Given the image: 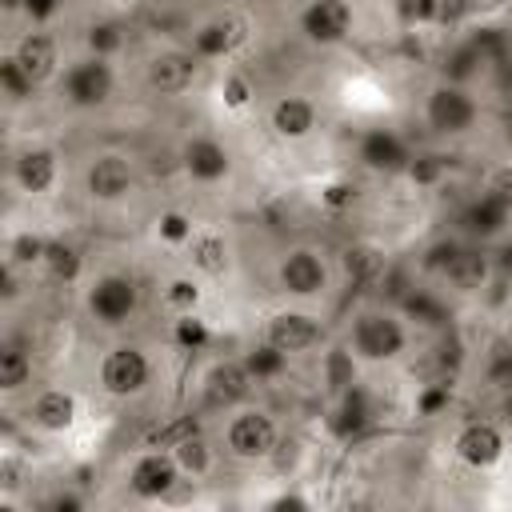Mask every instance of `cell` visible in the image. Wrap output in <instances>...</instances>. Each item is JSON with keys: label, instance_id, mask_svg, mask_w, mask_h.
Here are the masks:
<instances>
[{"label": "cell", "instance_id": "cell-1", "mask_svg": "<svg viewBox=\"0 0 512 512\" xmlns=\"http://www.w3.org/2000/svg\"><path fill=\"white\" fill-rule=\"evenodd\" d=\"M412 344V324L396 304H364L348 316L344 348L360 364H396Z\"/></svg>", "mask_w": 512, "mask_h": 512}, {"label": "cell", "instance_id": "cell-2", "mask_svg": "<svg viewBox=\"0 0 512 512\" xmlns=\"http://www.w3.org/2000/svg\"><path fill=\"white\" fill-rule=\"evenodd\" d=\"M420 120L436 140H464L480 128V96L468 84L436 80L420 100Z\"/></svg>", "mask_w": 512, "mask_h": 512}, {"label": "cell", "instance_id": "cell-3", "mask_svg": "<svg viewBox=\"0 0 512 512\" xmlns=\"http://www.w3.org/2000/svg\"><path fill=\"white\" fill-rule=\"evenodd\" d=\"M56 96L76 108V112H100L112 104L116 96V64L112 56H96V52H84L76 60L64 64L60 80H56Z\"/></svg>", "mask_w": 512, "mask_h": 512}, {"label": "cell", "instance_id": "cell-4", "mask_svg": "<svg viewBox=\"0 0 512 512\" xmlns=\"http://www.w3.org/2000/svg\"><path fill=\"white\" fill-rule=\"evenodd\" d=\"M152 376H156V364L148 356L144 344H132V340H120L112 344L100 364H96V384L104 396L112 400H136L152 388Z\"/></svg>", "mask_w": 512, "mask_h": 512}, {"label": "cell", "instance_id": "cell-5", "mask_svg": "<svg viewBox=\"0 0 512 512\" xmlns=\"http://www.w3.org/2000/svg\"><path fill=\"white\" fill-rule=\"evenodd\" d=\"M280 448V424L268 408L240 404L224 420V452L240 464H264Z\"/></svg>", "mask_w": 512, "mask_h": 512}, {"label": "cell", "instance_id": "cell-6", "mask_svg": "<svg viewBox=\"0 0 512 512\" xmlns=\"http://www.w3.org/2000/svg\"><path fill=\"white\" fill-rule=\"evenodd\" d=\"M84 312L100 328H124L140 312V284L128 272H96L84 284Z\"/></svg>", "mask_w": 512, "mask_h": 512}, {"label": "cell", "instance_id": "cell-7", "mask_svg": "<svg viewBox=\"0 0 512 512\" xmlns=\"http://www.w3.org/2000/svg\"><path fill=\"white\" fill-rule=\"evenodd\" d=\"M272 280H276V292L288 296V300H320L328 292V284H332V268H328L320 248L292 244V248H284L276 256Z\"/></svg>", "mask_w": 512, "mask_h": 512}, {"label": "cell", "instance_id": "cell-8", "mask_svg": "<svg viewBox=\"0 0 512 512\" xmlns=\"http://www.w3.org/2000/svg\"><path fill=\"white\" fill-rule=\"evenodd\" d=\"M252 388H256V376H252L244 356H216L200 372V408L228 416L232 408L248 404Z\"/></svg>", "mask_w": 512, "mask_h": 512}, {"label": "cell", "instance_id": "cell-9", "mask_svg": "<svg viewBox=\"0 0 512 512\" xmlns=\"http://www.w3.org/2000/svg\"><path fill=\"white\" fill-rule=\"evenodd\" d=\"M80 184H84V196L92 204H124L136 192V160L128 152H116V148L92 152Z\"/></svg>", "mask_w": 512, "mask_h": 512}, {"label": "cell", "instance_id": "cell-10", "mask_svg": "<svg viewBox=\"0 0 512 512\" xmlns=\"http://www.w3.org/2000/svg\"><path fill=\"white\" fill-rule=\"evenodd\" d=\"M448 448H452L456 464H464L472 472H488V468H496L508 456V432H504L500 420L472 416V420H464L452 432V444Z\"/></svg>", "mask_w": 512, "mask_h": 512}, {"label": "cell", "instance_id": "cell-11", "mask_svg": "<svg viewBox=\"0 0 512 512\" xmlns=\"http://www.w3.org/2000/svg\"><path fill=\"white\" fill-rule=\"evenodd\" d=\"M260 340L292 360V356H304V352L324 344V320L308 308H276V312L264 316Z\"/></svg>", "mask_w": 512, "mask_h": 512}, {"label": "cell", "instance_id": "cell-12", "mask_svg": "<svg viewBox=\"0 0 512 512\" xmlns=\"http://www.w3.org/2000/svg\"><path fill=\"white\" fill-rule=\"evenodd\" d=\"M356 28V8L352 0H308L296 8V32L312 48H336L352 36Z\"/></svg>", "mask_w": 512, "mask_h": 512}, {"label": "cell", "instance_id": "cell-13", "mask_svg": "<svg viewBox=\"0 0 512 512\" xmlns=\"http://www.w3.org/2000/svg\"><path fill=\"white\" fill-rule=\"evenodd\" d=\"M180 480L184 472L168 448H140L124 472V484L136 500H168Z\"/></svg>", "mask_w": 512, "mask_h": 512}, {"label": "cell", "instance_id": "cell-14", "mask_svg": "<svg viewBox=\"0 0 512 512\" xmlns=\"http://www.w3.org/2000/svg\"><path fill=\"white\" fill-rule=\"evenodd\" d=\"M200 56L192 48H160L144 60L140 68V80L152 96H184L192 84H196V72H200Z\"/></svg>", "mask_w": 512, "mask_h": 512}, {"label": "cell", "instance_id": "cell-15", "mask_svg": "<svg viewBox=\"0 0 512 512\" xmlns=\"http://www.w3.org/2000/svg\"><path fill=\"white\" fill-rule=\"evenodd\" d=\"M180 172L200 188H216L232 176V148L212 132H192L180 144Z\"/></svg>", "mask_w": 512, "mask_h": 512}, {"label": "cell", "instance_id": "cell-16", "mask_svg": "<svg viewBox=\"0 0 512 512\" xmlns=\"http://www.w3.org/2000/svg\"><path fill=\"white\" fill-rule=\"evenodd\" d=\"M248 36H252L248 16H240V12H216V16H208L204 24L192 28L188 48L200 60H228V56H236L248 44Z\"/></svg>", "mask_w": 512, "mask_h": 512}, {"label": "cell", "instance_id": "cell-17", "mask_svg": "<svg viewBox=\"0 0 512 512\" xmlns=\"http://www.w3.org/2000/svg\"><path fill=\"white\" fill-rule=\"evenodd\" d=\"M8 52L16 56V64L28 72V80H32L36 88L56 84L60 72H64V64H60V40H56V32H48L44 24H32L28 32H20Z\"/></svg>", "mask_w": 512, "mask_h": 512}, {"label": "cell", "instance_id": "cell-18", "mask_svg": "<svg viewBox=\"0 0 512 512\" xmlns=\"http://www.w3.org/2000/svg\"><path fill=\"white\" fill-rule=\"evenodd\" d=\"M60 152L52 144H28L12 156V184L20 196L28 200H40V196H52L56 184H60Z\"/></svg>", "mask_w": 512, "mask_h": 512}, {"label": "cell", "instance_id": "cell-19", "mask_svg": "<svg viewBox=\"0 0 512 512\" xmlns=\"http://www.w3.org/2000/svg\"><path fill=\"white\" fill-rule=\"evenodd\" d=\"M356 160L360 168L376 172V176H404L412 164V148L396 128H364L356 140Z\"/></svg>", "mask_w": 512, "mask_h": 512}, {"label": "cell", "instance_id": "cell-20", "mask_svg": "<svg viewBox=\"0 0 512 512\" xmlns=\"http://www.w3.org/2000/svg\"><path fill=\"white\" fill-rule=\"evenodd\" d=\"M492 280H496V256L488 252V244H476V240H464V248L440 272V284L452 296H480Z\"/></svg>", "mask_w": 512, "mask_h": 512}, {"label": "cell", "instance_id": "cell-21", "mask_svg": "<svg viewBox=\"0 0 512 512\" xmlns=\"http://www.w3.org/2000/svg\"><path fill=\"white\" fill-rule=\"evenodd\" d=\"M320 128V104L308 92H280L268 104V132L284 144H300Z\"/></svg>", "mask_w": 512, "mask_h": 512}, {"label": "cell", "instance_id": "cell-22", "mask_svg": "<svg viewBox=\"0 0 512 512\" xmlns=\"http://www.w3.org/2000/svg\"><path fill=\"white\" fill-rule=\"evenodd\" d=\"M24 416H28V424H32L36 432H44V436H64V432H72L76 420H80V400H76L72 388L48 384V388H40V392L28 400Z\"/></svg>", "mask_w": 512, "mask_h": 512}, {"label": "cell", "instance_id": "cell-23", "mask_svg": "<svg viewBox=\"0 0 512 512\" xmlns=\"http://www.w3.org/2000/svg\"><path fill=\"white\" fill-rule=\"evenodd\" d=\"M180 252H184V260H188V268H192L196 276H204V280H220V276L232 272V240H228V232L216 228V224H196L192 240H188Z\"/></svg>", "mask_w": 512, "mask_h": 512}, {"label": "cell", "instance_id": "cell-24", "mask_svg": "<svg viewBox=\"0 0 512 512\" xmlns=\"http://www.w3.org/2000/svg\"><path fill=\"white\" fill-rule=\"evenodd\" d=\"M456 224H460V236H464V240L492 244V240L508 236V228H512V208H508V204H500L496 196H488V192L480 188V192L460 208Z\"/></svg>", "mask_w": 512, "mask_h": 512}, {"label": "cell", "instance_id": "cell-25", "mask_svg": "<svg viewBox=\"0 0 512 512\" xmlns=\"http://www.w3.org/2000/svg\"><path fill=\"white\" fill-rule=\"evenodd\" d=\"M484 68H488V48H484V40L480 36H464V40H456L448 52H444V60H440V80H452V84H476L480 76H484Z\"/></svg>", "mask_w": 512, "mask_h": 512}, {"label": "cell", "instance_id": "cell-26", "mask_svg": "<svg viewBox=\"0 0 512 512\" xmlns=\"http://www.w3.org/2000/svg\"><path fill=\"white\" fill-rule=\"evenodd\" d=\"M396 308L404 312V320H408L412 328H424V332L448 328V300H444V292H436V288H416V284H408V292L396 300Z\"/></svg>", "mask_w": 512, "mask_h": 512}, {"label": "cell", "instance_id": "cell-27", "mask_svg": "<svg viewBox=\"0 0 512 512\" xmlns=\"http://www.w3.org/2000/svg\"><path fill=\"white\" fill-rule=\"evenodd\" d=\"M204 432V408H188V412H176V416H164L160 424H152L144 432V448H176L184 444L188 436Z\"/></svg>", "mask_w": 512, "mask_h": 512}, {"label": "cell", "instance_id": "cell-28", "mask_svg": "<svg viewBox=\"0 0 512 512\" xmlns=\"http://www.w3.org/2000/svg\"><path fill=\"white\" fill-rule=\"evenodd\" d=\"M160 304L172 312V316H188V312H200L204 304V276H196L192 268L188 272H176L160 284Z\"/></svg>", "mask_w": 512, "mask_h": 512}, {"label": "cell", "instance_id": "cell-29", "mask_svg": "<svg viewBox=\"0 0 512 512\" xmlns=\"http://www.w3.org/2000/svg\"><path fill=\"white\" fill-rule=\"evenodd\" d=\"M384 272H388V256L380 248L352 244L344 252V276H348V284H356V288H380Z\"/></svg>", "mask_w": 512, "mask_h": 512}, {"label": "cell", "instance_id": "cell-30", "mask_svg": "<svg viewBox=\"0 0 512 512\" xmlns=\"http://www.w3.org/2000/svg\"><path fill=\"white\" fill-rule=\"evenodd\" d=\"M32 352L24 348V344H16V340H8L4 348H0V392L4 396H16V392H24L28 384H32Z\"/></svg>", "mask_w": 512, "mask_h": 512}, {"label": "cell", "instance_id": "cell-31", "mask_svg": "<svg viewBox=\"0 0 512 512\" xmlns=\"http://www.w3.org/2000/svg\"><path fill=\"white\" fill-rule=\"evenodd\" d=\"M40 272H44L48 280H56V284H76L80 272H84V256H80L76 244H68V240L56 236V240H48V252H44Z\"/></svg>", "mask_w": 512, "mask_h": 512}, {"label": "cell", "instance_id": "cell-32", "mask_svg": "<svg viewBox=\"0 0 512 512\" xmlns=\"http://www.w3.org/2000/svg\"><path fill=\"white\" fill-rule=\"evenodd\" d=\"M44 252H48V236L36 232V228H20L8 236V248H4V260L16 264L20 272H32L44 264Z\"/></svg>", "mask_w": 512, "mask_h": 512}, {"label": "cell", "instance_id": "cell-33", "mask_svg": "<svg viewBox=\"0 0 512 512\" xmlns=\"http://www.w3.org/2000/svg\"><path fill=\"white\" fill-rule=\"evenodd\" d=\"M172 456H176L180 472H184V476H192V480L208 476V472H212V464H216L212 440H208L204 432H196V436H188L184 444H176V448H172Z\"/></svg>", "mask_w": 512, "mask_h": 512}, {"label": "cell", "instance_id": "cell-34", "mask_svg": "<svg viewBox=\"0 0 512 512\" xmlns=\"http://www.w3.org/2000/svg\"><path fill=\"white\" fill-rule=\"evenodd\" d=\"M216 96H220L224 112H248V108L256 104V84H252L248 72L228 68V72L220 76V84H216Z\"/></svg>", "mask_w": 512, "mask_h": 512}, {"label": "cell", "instance_id": "cell-35", "mask_svg": "<svg viewBox=\"0 0 512 512\" xmlns=\"http://www.w3.org/2000/svg\"><path fill=\"white\" fill-rule=\"evenodd\" d=\"M0 96H4L8 104H28V100L36 96V84L28 80V72L16 64L12 52L0 56Z\"/></svg>", "mask_w": 512, "mask_h": 512}, {"label": "cell", "instance_id": "cell-36", "mask_svg": "<svg viewBox=\"0 0 512 512\" xmlns=\"http://www.w3.org/2000/svg\"><path fill=\"white\" fill-rule=\"evenodd\" d=\"M192 232H196V220L184 208H164L156 216V240L168 244V248H184L192 240Z\"/></svg>", "mask_w": 512, "mask_h": 512}, {"label": "cell", "instance_id": "cell-37", "mask_svg": "<svg viewBox=\"0 0 512 512\" xmlns=\"http://www.w3.org/2000/svg\"><path fill=\"white\" fill-rule=\"evenodd\" d=\"M172 340H176L184 352H200V348H208V340H212V328H208V320H204L200 312H188V316H172Z\"/></svg>", "mask_w": 512, "mask_h": 512}, {"label": "cell", "instance_id": "cell-38", "mask_svg": "<svg viewBox=\"0 0 512 512\" xmlns=\"http://www.w3.org/2000/svg\"><path fill=\"white\" fill-rule=\"evenodd\" d=\"M460 248H464V236H440L436 244H428V248H424V256H420V272L440 280V272L452 264V256H456Z\"/></svg>", "mask_w": 512, "mask_h": 512}, {"label": "cell", "instance_id": "cell-39", "mask_svg": "<svg viewBox=\"0 0 512 512\" xmlns=\"http://www.w3.org/2000/svg\"><path fill=\"white\" fill-rule=\"evenodd\" d=\"M84 44H88V52H96V56H116L120 44H124V28H120L116 20H96V24H88Z\"/></svg>", "mask_w": 512, "mask_h": 512}, {"label": "cell", "instance_id": "cell-40", "mask_svg": "<svg viewBox=\"0 0 512 512\" xmlns=\"http://www.w3.org/2000/svg\"><path fill=\"white\" fill-rule=\"evenodd\" d=\"M244 360H248V368H252L256 384H260V380H272V376H280V372L288 368V356H284V352H276V348H272V344H264V340H260Z\"/></svg>", "mask_w": 512, "mask_h": 512}, {"label": "cell", "instance_id": "cell-41", "mask_svg": "<svg viewBox=\"0 0 512 512\" xmlns=\"http://www.w3.org/2000/svg\"><path fill=\"white\" fill-rule=\"evenodd\" d=\"M396 16H400L404 28L440 24V0H396Z\"/></svg>", "mask_w": 512, "mask_h": 512}, {"label": "cell", "instance_id": "cell-42", "mask_svg": "<svg viewBox=\"0 0 512 512\" xmlns=\"http://www.w3.org/2000/svg\"><path fill=\"white\" fill-rule=\"evenodd\" d=\"M356 196H360V188H356L352 176H336V180H328V184L320 188V204H324L328 212H344V208H352Z\"/></svg>", "mask_w": 512, "mask_h": 512}, {"label": "cell", "instance_id": "cell-43", "mask_svg": "<svg viewBox=\"0 0 512 512\" xmlns=\"http://www.w3.org/2000/svg\"><path fill=\"white\" fill-rule=\"evenodd\" d=\"M488 196H496L500 204H508L512 208V160H504V164H496L488 176H484V184H480Z\"/></svg>", "mask_w": 512, "mask_h": 512}, {"label": "cell", "instance_id": "cell-44", "mask_svg": "<svg viewBox=\"0 0 512 512\" xmlns=\"http://www.w3.org/2000/svg\"><path fill=\"white\" fill-rule=\"evenodd\" d=\"M440 172H444V164L436 160V156H412V164H408V180L412 184H420V188H428V184H436L440 180Z\"/></svg>", "mask_w": 512, "mask_h": 512}, {"label": "cell", "instance_id": "cell-45", "mask_svg": "<svg viewBox=\"0 0 512 512\" xmlns=\"http://www.w3.org/2000/svg\"><path fill=\"white\" fill-rule=\"evenodd\" d=\"M444 404H448V384H444V380H436V384L424 392V400H420V416H436Z\"/></svg>", "mask_w": 512, "mask_h": 512}, {"label": "cell", "instance_id": "cell-46", "mask_svg": "<svg viewBox=\"0 0 512 512\" xmlns=\"http://www.w3.org/2000/svg\"><path fill=\"white\" fill-rule=\"evenodd\" d=\"M48 512H80L84 508V496L80 492H56L52 500H44Z\"/></svg>", "mask_w": 512, "mask_h": 512}, {"label": "cell", "instance_id": "cell-47", "mask_svg": "<svg viewBox=\"0 0 512 512\" xmlns=\"http://www.w3.org/2000/svg\"><path fill=\"white\" fill-rule=\"evenodd\" d=\"M0 488H4V492L20 488V464H16V456H12V452L0 460Z\"/></svg>", "mask_w": 512, "mask_h": 512}, {"label": "cell", "instance_id": "cell-48", "mask_svg": "<svg viewBox=\"0 0 512 512\" xmlns=\"http://www.w3.org/2000/svg\"><path fill=\"white\" fill-rule=\"evenodd\" d=\"M56 8H60V0H28V16H32V24H48L52 16H56Z\"/></svg>", "mask_w": 512, "mask_h": 512}, {"label": "cell", "instance_id": "cell-49", "mask_svg": "<svg viewBox=\"0 0 512 512\" xmlns=\"http://www.w3.org/2000/svg\"><path fill=\"white\" fill-rule=\"evenodd\" d=\"M264 508H272V512H284V508H308V500L296 496V492H280V496H272Z\"/></svg>", "mask_w": 512, "mask_h": 512}, {"label": "cell", "instance_id": "cell-50", "mask_svg": "<svg viewBox=\"0 0 512 512\" xmlns=\"http://www.w3.org/2000/svg\"><path fill=\"white\" fill-rule=\"evenodd\" d=\"M0 8H4L8 16H16V12H24V8H28V0H0Z\"/></svg>", "mask_w": 512, "mask_h": 512}, {"label": "cell", "instance_id": "cell-51", "mask_svg": "<svg viewBox=\"0 0 512 512\" xmlns=\"http://www.w3.org/2000/svg\"><path fill=\"white\" fill-rule=\"evenodd\" d=\"M280 4H288V8H304L308 0H280Z\"/></svg>", "mask_w": 512, "mask_h": 512}]
</instances>
